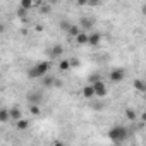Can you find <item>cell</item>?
<instances>
[{"instance_id": "obj_4", "label": "cell", "mask_w": 146, "mask_h": 146, "mask_svg": "<svg viewBox=\"0 0 146 146\" xmlns=\"http://www.w3.org/2000/svg\"><path fill=\"white\" fill-rule=\"evenodd\" d=\"M93 88H95V95H96L98 98H103V96H107V93H108L105 83H102V81H95V83H93Z\"/></svg>"}, {"instance_id": "obj_1", "label": "cell", "mask_w": 146, "mask_h": 146, "mask_svg": "<svg viewBox=\"0 0 146 146\" xmlns=\"http://www.w3.org/2000/svg\"><path fill=\"white\" fill-rule=\"evenodd\" d=\"M127 136H129V131H127V127H124V125H113V127L108 131V137H110V141L115 143V144L124 143V141L127 139Z\"/></svg>"}, {"instance_id": "obj_8", "label": "cell", "mask_w": 146, "mask_h": 146, "mask_svg": "<svg viewBox=\"0 0 146 146\" xmlns=\"http://www.w3.org/2000/svg\"><path fill=\"white\" fill-rule=\"evenodd\" d=\"M132 86H134V90H136V91H141V93H146V83H144L143 79H134V83H132Z\"/></svg>"}, {"instance_id": "obj_19", "label": "cell", "mask_w": 146, "mask_h": 146, "mask_svg": "<svg viewBox=\"0 0 146 146\" xmlns=\"http://www.w3.org/2000/svg\"><path fill=\"white\" fill-rule=\"evenodd\" d=\"M69 64H70V69H72V67H79V65H81V62H79L78 58H69Z\"/></svg>"}, {"instance_id": "obj_22", "label": "cell", "mask_w": 146, "mask_h": 146, "mask_svg": "<svg viewBox=\"0 0 146 146\" xmlns=\"http://www.w3.org/2000/svg\"><path fill=\"white\" fill-rule=\"evenodd\" d=\"M52 146H64V143H60V141H55V143H53Z\"/></svg>"}, {"instance_id": "obj_21", "label": "cell", "mask_w": 146, "mask_h": 146, "mask_svg": "<svg viewBox=\"0 0 146 146\" xmlns=\"http://www.w3.org/2000/svg\"><path fill=\"white\" fill-rule=\"evenodd\" d=\"M141 120H143V122H146V112H143V113H141Z\"/></svg>"}, {"instance_id": "obj_9", "label": "cell", "mask_w": 146, "mask_h": 146, "mask_svg": "<svg viewBox=\"0 0 146 146\" xmlns=\"http://www.w3.org/2000/svg\"><path fill=\"white\" fill-rule=\"evenodd\" d=\"M88 41H90V35H86L84 31L76 36V43H78V45H86Z\"/></svg>"}, {"instance_id": "obj_15", "label": "cell", "mask_w": 146, "mask_h": 146, "mask_svg": "<svg viewBox=\"0 0 146 146\" xmlns=\"http://www.w3.org/2000/svg\"><path fill=\"white\" fill-rule=\"evenodd\" d=\"M29 112H31V115H40V113H41V108H40V105L33 103V105L29 107Z\"/></svg>"}, {"instance_id": "obj_3", "label": "cell", "mask_w": 146, "mask_h": 146, "mask_svg": "<svg viewBox=\"0 0 146 146\" xmlns=\"http://www.w3.org/2000/svg\"><path fill=\"white\" fill-rule=\"evenodd\" d=\"M108 78H110L112 83H120L125 78V72H124V69H112L110 74H108Z\"/></svg>"}, {"instance_id": "obj_23", "label": "cell", "mask_w": 146, "mask_h": 146, "mask_svg": "<svg viewBox=\"0 0 146 146\" xmlns=\"http://www.w3.org/2000/svg\"><path fill=\"white\" fill-rule=\"evenodd\" d=\"M144 100H146V93H144Z\"/></svg>"}, {"instance_id": "obj_5", "label": "cell", "mask_w": 146, "mask_h": 146, "mask_svg": "<svg viewBox=\"0 0 146 146\" xmlns=\"http://www.w3.org/2000/svg\"><path fill=\"white\" fill-rule=\"evenodd\" d=\"M81 93H83V96H84L86 100H90V98L96 96V95H95V88H93V84H88V86H84V88L81 90Z\"/></svg>"}, {"instance_id": "obj_13", "label": "cell", "mask_w": 146, "mask_h": 146, "mask_svg": "<svg viewBox=\"0 0 146 146\" xmlns=\"http://www.w3.org/2000/svg\"><path fill=\"white\" fill-rule=\"evenodd\" d=\"M16 125H17V129H21V131H24V129H28V125H29V122H28L26 119H21V120H17V122H16Z\"/></svg>"}, {"instance_id": "obj_6", "label": "cell", "mask_w": 146, "mask_h": 146, "mask_svg": "<svg viewBox=\"0 0 146 146\" xmlns=\"http://www.w3.org/2000/svg\"><path fill=\"white\" fill-rule=\"evenodd\" d=\"M93 26H95V19H93V17H83V19H81L79 28H83V29H90V28H93Z\"/></svg>"}, {"instance_id": "obj_14", "label": "cell", "mask_w": 146, "mask_h": 146, "mask_svg": "<svg viewBox=\"0 0 146 146\" xmlns=\"http://www.w3.org/2000/svg\"><path fill=\"white\" fill-rule=\"evenodd\" d=\"M11 119V112L9 110H0V120L2 122H7Z\"/></svg>"}, {"instance_id": "obj_11", "label": "cell", "mask_w": 146, "mask_h": 146, "mask_svg": "<svg viewBox=\"0 0 146 146\" xmlns=\"http://www.w3.org/2000/svg\"><path fill=\"white\" fill-rule=\"evenodd\" d=\"M11 119H12L14 122L21 120V119H23V115H21V110H19V108H12V110H11Z\"/></svg>"}, {"instance_id": "obj_18", "label": "cell", "mask_w": 146, "mask_h": 146, "mask_svg": "<svg viewBox=\"0 0 146 146\" xmlns=\"http://www.w3.org/2000/svg\"><path fill=\"white\" fill-rule=\"evenodd\" d=\"M31 7H33V2H31V0H23V2H21V9H23V11L31 9Z\"/></svg>"}, {"instance_id": "obj_7", "label": "cell", "mask_w": 146, "mask_h": 146, "mask_svg": "<svg viewBox=\"0 0 146 146\" xmlns=\"http://www.w3.org/2000/svg\"><path fill=\"white\" fill-rule=\"evenodd\" d=\"M100 41H102V35L95 31V33H91V35H90V41H88V45H91V46H96Z\"/></svg>"}, {"instance_id": "obj_17", "label": "cell", "mask_w": 146, "mask_h": 146, "mask_svg": "<svg viewBox=\"0 0 146 146\" xmlns=\"http://www.w3.org/2000/svg\"><path fill=\"white\" fill-rule=\"evenodd\" d=\"M58 69H60V70H69V69H70V64H69V60H62V62L58 64Z\"/></svg>"}, {"instance_id": "obj_12", "label": "cell", "mask_w": 146, "mask_h": 146, "mask_svg": "<svg viewBox=\"0 0 146 146\" xmlns=\"http://www.w3.org/2000/svg\"><path fill=\"white\" fill-rule=\"evenodd\" d=\"M124 113H125V117H127L129 120H136V119H137V113L134 112V108H125Z\"/></svg>"}, {"instance_id": "obj_20", "label": "cell", "mask_w": 146, "mask_h": 146, "mask_svg": "<svg viewBox=\"0 0 146 146\" xmlns=\"http://www.w3.org/2000/svg\"><path fill=\"white\" fill-rule=\"evenodd\" d=\"M141 12H143V14H144V16H146V2H144V4H143V7H141Z\"/></svg>"}, {"instance_id": "obj_16", "label": "cell", "mask_w": 146, "mask_h": 146, "mask_svg": "<svg viewBox=\"0 0 146 146\" xmlns=\"http://www.w3.org/2000/svg\"><path fill=\"white\" fill-rule=\"evenodd\" d=\"M62 52H64L62 45H53V48H52V55H62Z\"/></svg>"}, {"instance_id": "obj_10", "label": "cell", "mask_w": 146, "mask_h": 146, "mask_svg": "<svg viewBox=\"0 0 146 146\" xmlns=\"http://www.w3.org/2000/svg\"><path fill=\"white\" fill-rule=\"evenodd\" d=\"M67 33H69L70 36H74V38H76V36H78V35H81L83 31H81V28H79L78 24H70V28H69V31H67Z\"/></svg>"}, {"instance_id": "obj_2", "label": "cell", "mask_w": 146, "mask_h": 146, "mask_svg": "<svg viewBox=\"0 0 146 146\" xmlns=\"http://www.w3.org/2000/svg\"><path fill=\"white\" fill-rule=\"evenodd\" d=\"M50 62L48 60H43V62H38L36 65H33L29 70H28V76L31 78V79H40V78H43L46 72H48V69H50Z\"/></svg>"}]
</instances>
